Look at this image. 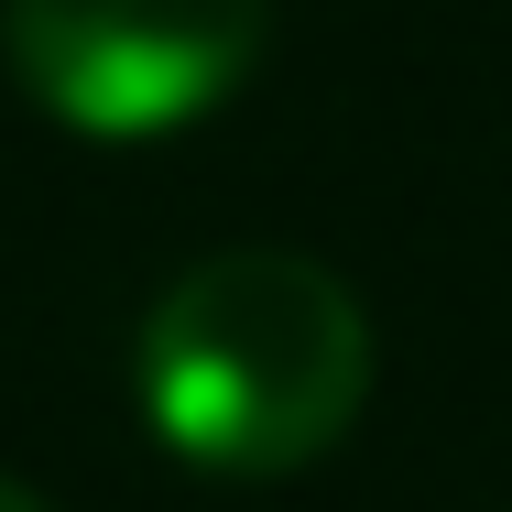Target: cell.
<instances>
[{
  "label": "cell",
  "mask_w": 512,
  "mask_h": 512,
  "mask_svg": "<svg viewBox=\"0 0 512 512\" xmlns=\"http://www.w3.org/2000/svg\"><path fill=\"white\" fill-rule=\"evenodd\" d=\"M131 393H142L153 447H175L186 469L284 480L360 425L371 316L306 251H207L197 273L153 295Z\"/></svg>",
  "instance_id": "1"
},
{
  "label": "cell",
  "mask_w": 512,
  "mask_h": 512,
  "mask_svg": "<svg viewBox=\"0 0 512 512\" xmlns=\"http://www.w3.org/2000/svg\"><path fill=\"white\" fill-rule=\"evenodd\" d=\"M22 99L88 142L186 131L273 44V0H11L0 11Z\"/></svg>",
  "instance_id": "2"
},
{
  "label": "cell",
  "mask_w": 512,
  "mask_h": 512,
  "mask_svg": "<svg viewBox=\"0 0 512 512\" xmlns=\"http://www.w3.org/2000/svg\"><path fill=\"white\" fill-rule=\"evenodd\" d=\"M0 512H44V502H33V491H22V480H0Z\"/></svg>",
  "instance_id": "3"
}]
</instances>
